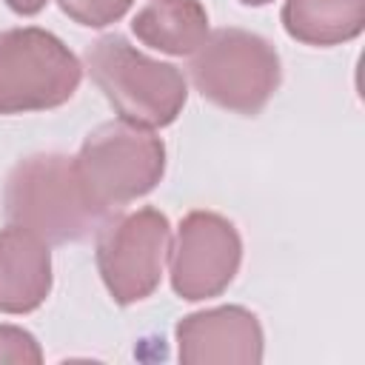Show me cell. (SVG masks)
Masks as SVG:
<instances>
[{"label":"cell","mask_w":365,"mask_h":365,"mask_svg":"<svg viewBox=\"0 0 365 365\" xmlns=\"http://www.w3.org/2000/svg\"><path fill=\"white\" fill-rule=\"evenodd\" d=\"M11 225L34 231L46 242H80L108 220L83 188L74 160L66 154H34L20 160L3 188Z\"/></svg>","instance_id":"1"},{"label":"cell","mask_w":365,"mask_h":365,"mask_svg":"<svg viewBox=\"0 0 365 365\" xmlns=\"http://www.w3.org/2000/svg\"><path fill=\"white\" fill-rule=\"evenodd\" d=\"M86 66L117 114L134 125L163 128L185 106V80L177 66L137 51L123 34H106L86 48Z\"/></svg>","instance_id":"2"},{"label":"cell","mask_w":365,"mask_h":365,"mask_svg":"<svg viewBox=\"0 0 365 365\" xmlns=\"http://www.w3.org/2000/svg\"><path fill=\"white\" fill-rule=\"evenodd\" d=\"M188 74L214 106L259 114L279 86V54L254 31L217 29L191 51Z\"/></svg>","instance_id":"3"},{"label":"cell","mask_w":365,"mask_h":365,"mask_svg":"<svg viewBox=\"0 0 365 365\" xmlns=\"http://www.w3.org/2000/svg\"><path fill=\"white\" fill-rule=\"evenodd\" d=\"M74 168L88 197L111 214L160 182L165 171V145L145 125L111 120L83 140Z\"/></svg>","instance_id":"4"},{"label":"cell","mask_w":365,"mask_h":365,"mask_svg":"<svg viewBox=\"0 0 365 365\" xmlns=\"http://www.w3.org/2000/svg\"><path fill=\"white\" fill-rule=\"evenodd\" d=\"M80 77V60L51 31L34 26L0 31V114L63 106Z\"/></svg>","instance_id":"5"},{"label":"cell","mask_w":365,"mask_h":365,"mask_svg":"<svg viewBox=\"0 0 365 365\" xmlns=\"http://www.w3.org/2000/svg\"><path fill=\"white\" fill-rule=\"evenodd\" d=\"M168 245V217L157 208L106 220L97 237V268L114 302H140L160 285Z\"/></svg>","instance_id":"6"},{"label":"cell","mask_w":365,"mask_h":365,"mask_svg":"<svg viewBox=\"0 0 365 365\" xmlns=\"http://www.w3.org/2000/svg\"><path fill=\"white\" fill-rule=\"evenodd\" d=\"M242 259V242L225 217L214 211H191L177 228L171 251V285L177 297L197 302L222 294Z\"/></svg>","instance_id":"7"},{"label":"cell","mask_w":365,"mask_h":365,"mask_svg":"<svg viewBox=\"0 0 365 365\" xmlns=\"http://www.w3.org/2000/svg\"><path fill=\"white\" fill-rule=\"evenodd\" d=\"M177 345L185 365H257L262 328L251 311L222 305L185 317L177 325Z\"/></svg>","instance_id":"8"},{"label":"cell","mask_w":365,"mask_h":365,"mask_svg":"<svg viewBox=\"0 0 365 365\" xmlns=\"http://www.w3.org/2000/svg\"><path fill=\"white\" fill-rule=\"evenodd\" d=\"M51 291V254L34 231L11 225L0 231V311L29 314Z\"/></svg>","instance_id":"9"},{"label":"cell","mask_w":365,"mask_h":365,"mask_svg":"<svg viewBox=\"0 0 365 365\" xmlns=\"http://www.w3.org/2000/svg\"><path fill=\"white\" fill-rule=\"evenodd\" d=\"M134 34L165 54H191L208 31V14L200 0H145L131 20Z\"/></svg>","instance_id":"10"},{"label":"cell","mask_w":365,"mask_h":365,"mask_svg":"<svg viewBox=\"0 0 365 365\" xmlns=\"http://www.w3.org/2000/svg\"><path fill=\"white\" fill-rule=\"evenodd\" d=\"M285 31L308 46L354 40L365 26V0H285Z\"/></svg>","instance_id":"11"},{"label":"cell","mask_w":365,"mask_h":365,"mask_svg":"<svg viewBox=\"0 0 365 365\" xmlns=\"http://www.w3.org/2000/svg\"><path fill=\"white\" fill-rule=\"evenodd\" d=\"M57 3L74 23L91 29H103L120 20L131 6V0H57Z\"/></svg>","instance_id":"12"},{"label":"cell","mask_w":365,"mask_h":365,"mask_svg":"<svg viewBox=\"0 0 365 365\" xmlns=\"http://www.w3.org/2000/svg\"><path fill=\"white\" fill-rule=\"evenodd\" d=\"M40 359H43V351L29 331L14 325H0V362L37 365Z\"/></svg>","instance_id":"13"},{"label":"cell","mask_w":365,"mask_h":365,"mask_svg":"<svg viewBox=\"0 0 365 365\" xmlns=\"http://www.w3.org/2000/svg\"><path fill=\"white\" fill-rule=\"evenodd\" d=\"M17 14H37L48 0H6Z\"/></svg>","instance_id":"14"},{"label":"cell","mask_w":365,"mask_h":365,"mask_svg":"<svg viewBox=\"0 0 365 365\" xmlns=\"http://www.w3.org/2000/svg\"><path fill=\"white\" fill-rule=\"evenodd\" d=\"M240 3H245V6H265L268 0H240Z\"/></svg>","instance_id":"15"}]
</instances>
